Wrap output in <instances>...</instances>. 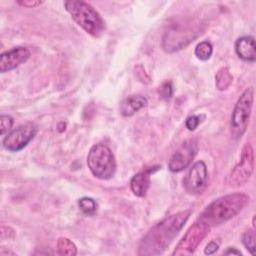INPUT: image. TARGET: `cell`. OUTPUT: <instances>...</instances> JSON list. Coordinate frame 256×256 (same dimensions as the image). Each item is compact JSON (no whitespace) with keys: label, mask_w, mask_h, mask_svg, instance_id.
<instances>
[{"label":"cell","mask_w":256,"mask_h":256,"mask_svg":"<svg viewBox=\"0 0 256 256\" xmlns=\"http://www.w3.org/2000/svg\"><path fill=\"white\" fill-rule=\"evenodd\" d=\"M191 213V210L177 212L153 226L141 240L138 254L153 256L163 253L183 228Z\"/></svg>","instance_id":"obj_1"},{"label":"cell","mask_w":256,"mask_h":256,"mask_svg":"<svg viewBox=\"0 0 256 256\" xmlns=\"http://www.w3.org/2000/svg\"><path fill=\"white\" fill-rule=\"evenodd\" d=\"M249 203V196L243 193L228 194L211 202L198 220L208 226L220 225L235 217Z\"/></svg>","instance_id":"obj_2"},{"label":"cell","mask_w":256,"mask_h":256,"mask_svg":"<svg viewBox=\"0 0 256 256\" xmlns=\"http://www.w3.org/2000/svg\"><path fill=\"white\" fill-rule=\"evenodd\" d=\"M202 25L200 21L191 17L173 20L164 31L162 37L163 49L172 53L185 48L202 33Z\"/></svg>","instance_id":"obj_3"},{"label":"cell","mask_w":256,"mask_h":256,"mask_svg":"<svg viewBox=\"0 0 256 256\" xmlns=\"http://www.w3.org/2000/svg\"><path fill=\"white\" fill-rule=\"evenodd\" d=\"M65 9L72 19L88 34L99 37L105 30V22L100 14L88 3L79 0L64 2Z\"/></svg>","instance_id":"obj_4"},{"label":"cell","mask_w":256,"mask_h":256,"mask_svg":"<svg viewBox=\"0 0 256 256\" xmlns=\"http://www.w3.org/2000/svg\"><path fill=\"white\" fill-rule=\"evenodd\" d=\"M87 165L91 173L98 179L107 180L116 171V161L111 149L102 143L91 147L87 156Z\"/></svg>","instance_id":"obj_5"},{"label":"cell","mask_w":256,"mask_h":256,"mask_svg":"<svg viewBox=\"0 0 256 256\" xmlns=\"http://www.w3.org/2000/svg\"><path fill=\"white\" fill-rule=\"evenodd\" d=\"M253 99L254 89L253 87H249L240 95L235 104L230 121L231 135L235 139L240 138L246 132L251 115Z\"/></svg>","instance_id":"obj_6"},{"label":"cell","mask_w":256,"mask_h":256,"mask_svg":"<svg viewBox=\"0 0 256 256\" xmlns=\"http://www.w3.org/2000/svg\"><path fill=\"white\" fill-rule=\"evenodd\" d=\"M210 226L205 224L204 222L198 220L194 224H192L185 235L182 237L172 255L182 256V255H190L192 254L198 245L202 242V240L209 233Z\"/></svg>","instance_id":"obj_7"},{"label":"cell","mask_w":256,"mask_h":256,"mask_svg":"<svg viewBox=\"0 0 256 256\" xmlns=\"http://www.w3.org/2000/svg\"><path fill=\"white\" fill-rule=\"evenodd\" d=\"M254 171V152L252 146L247 143L242 149L240 159L232 169L228 183L230 186L238 187L245 184Z\"/></svg>","instance_id":"obj_8"},{"label":"cell","mask_w":256,"mask_h":256,"mask_svg":"<svg viewBox=\"0 0 256 256\" xmlns=\"http://www.w3.org/2000/svg\"><path fill=\"white\" fill-rule=\"evenodd\" d=\"M38 128L33 123L21 125L9 132L3 139V146L11 152H18L25 148L27 144L35 137Z\"/></svg>","instance_id":"obj_9"},{"label":"cell","mask_w":256,"mask_h":256,"mask_svg":"<svg viewBox=\"0 0 256 256\" xmlns=\"http://www.w3.org/2000/svg\"><path fill=\"white\" fill-rule=\"evenodd\" d=\"M197 151L198 143L195 139H188L184 141L169 159V170L171 172L176 173L187 168L194 159Z\"/></svg>","instance_id":"obj_10"},{"label":"cell","mask_w":256,"mask_h":256,"mask_svg":"<svg viewBox=\"0 0 256 256\" xmlns=\"http://www.w3.org/2000/svg\"><path fill=\"white\" fill-rule=\"evenodd\" d=\"M184 187L190 194H201L207 187L208 171L203 161L193 164L184 178Z\"/></svg>","instance_id":"obj_11"},{"label":"cell","mask_w":256,"mask_h":256,"mask_svg":"<svg viewBox=\"0 0 256 256\" xmlns=\"http://www.w3.org/2000/svg\"><path fill=\"white\" fill-rule=\"evenodd\" d=\"M30 55L31 53L29 49L23 46H17L2 53L0 56L1 73H5L19 67L29 59Z\"/></svg>","instance_id":"obj_12"},{"label":"cell","mask_w":256,"mask_h":256,"mask_svg":"<svg viewBox=\"0 0 256 256\" xmlns=\"http://www.w3.org/2000/svg\"><path fill=\"white\" fill-rule=\"evenodd\" d=\"M235 52L237 56L246 62H254L256 59L255 40L252 36H243L235 42Z\"/></svg>","instance_id":"obj_13"},{"label":"cell","mask_w":256,"mask_h":256,"mask_svg":"<svg viewBox=\"0 0 256 256\" xmlns=\"http://www.w3.org/2000/svg\"><path fill=\"white\" fill-rule=\"evenodd\" d=\"M154 168V167H153ZM150 168L135 174L130 181V188L134 195L144 197L150 187V176L155 169Z\"/></svg>","instance_id":"obj_14"},{"label":"cell","mask_w":256,"mask_h":256,"mask_svg":"<svg viewBox=\"0 0 256 256\" xmlns=\"http://www.w3.org/2000/svg\"><path fill=\"white\" fill-rule=\"evenodd\" d=\"M147 99L142 95H130L126 97L120 104V112L124 117H130L136 112L146 107Z\"/></svg>","instance_id":"obj_15"},{"label":"cell","mask_w":256,"mask_h":256,"mask_svg":"<svg viewBox=\"0 0 256 256\" xmlns=\"http://www.w3.org/2000/svg\"><path fill=\"white\" fill-rule=\"evenodd\" d=\"M232 80L233 77L227 67H222L221 69H219L215 76V84L219 90L227 89L231 85Z\"/></svg>","instance_id":"obj_16"},{"label":"cell","mask_w":256,"mask_h":256,"mask_svg":"<svg viewBox=\"0 0 256 256\" xmlns=\"http://www.w3.org/2000/svg\"><path fill=\"white\" fill-rule=\"evenodd\" d=\"M57 250L60 255L74 256L77 254V248L75 244L66 237H60L57 241Z\"/></svg>","instance_id":"obj_17"},{"label":"cell","mask_w":256,"mask_h":256,"mask_svg":"<svg viewBox=\"0 0 256 256\" xmlns=\"http://www.w3.org/2000/svg\"><path fill=\"white\" fill-rule=\"evenodd\" d=\"M212 53L213 47L209 41H202L199 44H197L195 48V56L202 61L208 60L211 57Z\"/></svg>","instance_id":"obj_18"},{"label":"cell","mask_w":256,"mask_h":256,"mask_svg":"<svg viewBox=\"0 0 256 256\" xmlns=\"http://www.w3.org/2000/svg\"><path fill=\"white\" fill-rule=\"evenodd\" d=\"M78 205L83 213L86 215H94L96 210H97V203L95 202L94 199L90 197H83L79 199Z\"/></svg>","instance_id":"obj_19"},{"label":"cell","mask_w":256,"mask_h":256,"mask_svg":"<svg viewBox=\"0 0 256 256\" xmlns=\"http://www.w3.org/2000/svg\"><path fill=\"white\" fill-rule=\"evenodd\" d=\"M242 242L246 249L252 255H255V232L253 229H249L244 232V234L242 235Z\"/></svg>","instance_id":"obj_20"},{"label":"cell","mask_w":256,"mask_h":256,"mask_svg":"<svg viewBox=\"0 0 256 256\" xmlns=\"http://www.w3.org/2000/svg\"><path fill=\"white\" fill-rule=\"evenodd\" d=\"M14 123V120L9 115H1L0 118V125H1V134L5 135L8 133V131L12 128Z\"/></svg>","instance_id":"obj_21"},{"label":"cell","mask_w":256,"mask_h":256,"mask_svg":"<svg viewBox=\"0 0 256 256\" xmlns=\"http://www.w3.org/2000/svg\"><path fill=\"white\" fill-rule=\"evenodd\" d=\"M202 117H204V116L203 115H192V116H189L186 119V122H185L186 128L188 130H190V131L195 130L198 127V125L200 124Z\"/></svg>","instance_id":"obj_22"},{"label":"cell","mask_w":256,"mask_h":256,"mask_svg":"<svg viewBox=\"0 0 256 256\" xmlns=\"http://www.w3.org/2000/svg\"><path fill=\"white\" fill-rule=\"evenodd\" d=\"M160 93L164 98H170L173 94V87L170 81L164 82L160 87Z\"/></svg>","instance_id":"obj_23"},{"label":"cell","mask_w":256,"mask_h":256,"mask_svg":"<svg viewBox=\"0 0 256 256\" xmlns=\"http://www.w3.org/2000/svg\"><path fill=\"white\" fill-rule=\"evenodd\" d=\"M218 248H219V243L213 240V241L209 242V243L206 245V247H205V249H204V253H205L206 255H211V254L215 253V252L218 250Z\"/></svg>","instance_id":"obj_24"},{"label":"cell","mask_w":256,"mask_h":256,"mask_svg":"<svg viewBox=\"0 0 256 256\" xmlns=\"http://www.w3.org/2000/svg\"><path fill=\"white\" fill-rule=\"evenodd\" d=\"M19 5L27 8H34L39 5H41L43 2L42 1H36V0H24V1H18L17 2Z\"/></svg>","instance_id":"obj_25"},{"label":"cell","mask_w":256,"mask_h":256,"mask_svg":"<svg viewBox=\"0 0 256 256\" xmlns=\"http://www.w3.org/2000/svg\"><path fill=\"white\" fill-rule=\"evenodd\" d=\"M223 254H225V255H229V254L241 255V252H240L239 250H237L236 248H234V247H229V248H227V250H226V251H224V252H223Z\"/></svg>","instance_id":"obj_26"}]
</instances>
